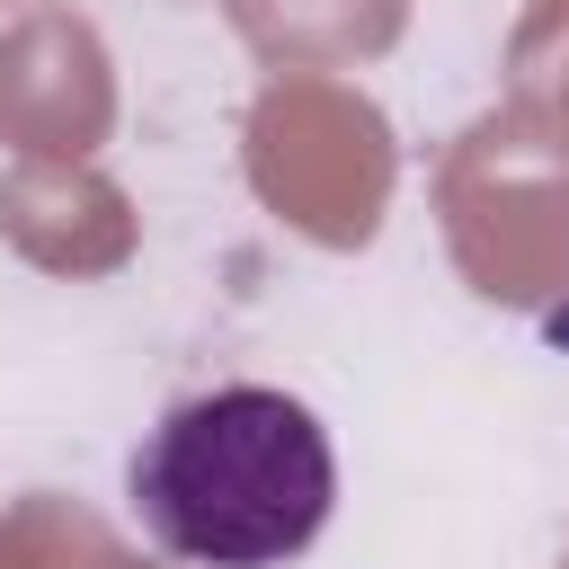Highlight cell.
I'll use <instances>...</instances> for the list:
<instances>
[{
	"instance_id": "obj_1",
	"label": "cell",
	"mask_w": 569,
	"mask_h": 569,
	"mask_svg": "<svg viewBox=\"0 0 569 569\" xmlns=\"http://www.w3.org/2000/svg\"><path fill=\"white\" fill-rule=\"evenodd\" d=\"M124 498L187 569H284L338 507V453L293 391L222 382L160 409V427L133 445Z\"/></svg>"
}]
</instances>
